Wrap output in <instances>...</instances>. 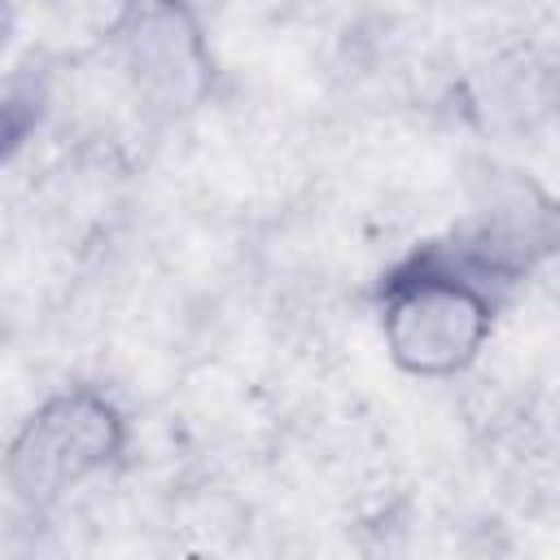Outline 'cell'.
Listing matches in <instances>:
<instances>
[{"instance_id": "cell-1", "label": "cell", "mask_w": 560, "mask_h": 560, "mask_svg": "<svg viewBox=\"0 0 560 560\" xmlns=\"http://www.w3.org/2000/svg\"><path fill=\"white\" fill-rule=\"evenodd\" d=\"M551 210L486 214L442 241L416 245L376 284V319L389 359L424 381L477 363L499 311L551 254Z\"/></svg>"}, {"instance_id": "cell-2", "label": "cell", "mask_w": 560, "mask_h": 560, "mask_svg": "<svg viewBox=\"0 0 560 560\" xmlns=\"http://www.w3.org/2000/svg\"><path fill=\"white\" fill-rule=\"evenodd\" d=\"M127 451V416L96 385L48 394L4 446V481L26 508H52Z\"/></svg>"}, {"instance_id": "cell-3", "label": "cell", "mask_w": 560, "mask_h": 560, "mask_svg": "<svg viewBox=\"0 0 560 560\" xmlns=\"http://www.w3.org/2000/svg\"><path fill=\"white\" fill-rule=\"evenodd\" d=\"M105 57L158 118L192 114L214 83V57L188 0H118Z\"/></svg>"}, {"instance_id": "cell-4", "label": "cell", "mask_w": 560, "mask_h": 560, "mask_svg": "<svg viewBox=\"0 0 560 560\" xmlns=\"http://www.w3.org/2000/svg\"><path fill=\"white\" fill-rule=\"evenodd\" d=\"M39 122V96L35 92H4L0 96V166L22 149V140Z\"/></svg>"}, {"instance_id": "cell-5", "label": "cell", "mask_w": 560, "mask_h": 560, "mask_svg": "<svg viewBox=\"0 0 560 560\" xmlns=\"http://www.w3.org/2000/svg\"><path fill=\"white\" fill-rule=\"evenodd\" d=\"M9 31H13V13H9V4L0 0V52H4V44H9Z\"/></svg>"}]
</instances>
